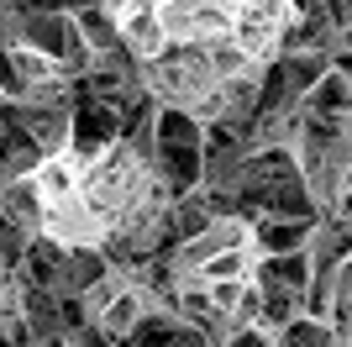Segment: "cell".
Segmentation results:
<instances>
[{
  "mask_svg": "<svg viewBox=\"0 0 352 347\" xmlns=\"http://www.w3.org/2000/svg\"><path fill=\"white\" fill-rule=\"evenodd\" d=\"M32 6H43V0H0V11H32Z\"/></svg>",
  "mask_w": 352,
  "mask_h": 347,
  "instance_id": "cell-10",
  "label": "cell"
},
{
  "mask_svg": "<svg viewBox=\"0 0 352 347\" xmlns=\"http://www.w3.org/2000/svg\"><path fill=\"white\" fill-rule=\"evenodd\" d=\"M300 111H310V116H347V111H352V90H347V79H342L337 69H326L321 79L305 90Z\"/></svg>",
  "mask_w": 352,
  "mask_h": 347,
  "instance_id": "cell-6",
  "label": "cell"
},
{
  "mask_svg": "<svg viewBox=\"0 0 352 347\" xmlns=\"http://www.w3.org/2000/svg\"><path fill=\"white\" fill-rule=\"evenodd\" d=\"M37 231L63 253H105L111 269H142L174 247V195L137 143H69L27 174Z\"/></svg>",
  "mask_w": 352,
  "mask_h": 347,
  "instance_id": "cell-2",
  "label": "cell"
},
{
  "mask_svg": "<svg viewBox=\"0 0 352 347\" xmlns=\"http://www.w3.org/2000/svg\"><path fill=\"white\" fill-rule=\"evenodd\" d=\"M158 105L216 127L236 79L289 48L294 0H100Z\"/></svg>",
  "mask_w": 352,
  "mask_h": 347,
  "instance_id": "cell-1",
  "label": "cell"
},
{
  "mask_svg": "<svg viewBox=\"0 0 352 347\" xmlns=\"http://www.w3.org/2000/svg\"><path fill=\"white\" fill-rule=\"evenodd\" d=\"M63 347H116V337L105 332V326H95V321H79V326H69Z\"/></svg>",
  "mask_w": 352,
  "mask_h": 347,
  "instance_id": "cell-9",
  "label": "cell"
},
{
  "mask_svg": "<svg viewBox=\"0 0 352 347\" xmlns=\"http://www.w3.org/2000/svg\"><path fill=\"white\" fill-rule=\"evenodd\" d=\"M116 347H142V342H132V337H116Z\"/></svg>",
  "mask_w": 352,
  "mask_h": 347,
  "instance_id": "cell-12",
  "label": "cell"
},
{
  "mask_svg": "<svg viewBox=\"0 0 352 347\" xmlns=\"http://www.w3.org/2000/svg\"><path fill=\"white\" fill-rule=\"evenodd\" d=\"M274 347H337V337H331V326H326V321H316V316H294L289 326L274 337Z\"/></svg>",
  "mask_w": 352,
  "mask_h": 347,
  "instance_id": "cell-8",
  "label": "cell"
},
{
  "mask_svg": "<svg viewBox=\"0 0 352 347\" xmlns=\"http://www.w3.org/2000/svg\"><path fill=\"white\" fill-rule=\"evenodd\" d=\"M0 221H11L21 237H43V231H37V195H32V179H6V185H0Z\"/></svg>",
  "mask_w": 352,
  "mask_h": 347,
  "instance_id": "cell-5",
  "label": "cell"
},
{
  "mask_svg": "<svg viewBox=\"0 0 352 347\" xmlns=\"http://www.w3.org/2000/svg\"><path fill=\"white\" fill-rule=\"evenodd\" d=\"M11 127V101H0V132Z\"/></svg>",
  "mask_w": 352,
  "mask_h": 347,
  "instance_id": "cell-11",
  "label": "cell"
},
{
  "mask_svg": "<svg viewBox=\"0 0 352 347\" xmlns=\"http://www.w3.org/2000/svg\"><path fill=\"white\" fill-rule=\"evenodd\" d=\"M316 221H279V216H258L252 221V247L263 258H279V253H300Z\"/></svg>",
  "mask_w": 352,
  "mask_h": 347,
  "instance_id": "cell-4",
  "label": "cell"
},
{
  "mask_svg": "<svg viewBox=\"0 0 352 347\" xmlns=\"http://www.w3.org/2000/svg\"><path fill=\"white\" fill-rule=\"evenodd\" d=\"M0 185H6V169H0Z\"/></svg>",
  "mask_w": 352,
  "mask_h": 347,
  "instance_id": "cell-13",
  "label": "cell"
},
{
  "mask_svg": "<svg viewBox=\"0 0 352 347\" xmlns=\"http://www.w3.org/2000/svg\"><path fill=\"white\" fill-rule=\"evenodd\" d=\"M16 43L32 48V53H43V58H53L69 79H85V69H89V48H85V37H79V27H74V11H58V6H32V11H21Z\"/></svg>",
  "mask_w": 352,
  "mask_h": 347,
  "instance_id": "cell-3",
  "label": "cell"
},
{
  "mask_svg": "<svg viewBox=\"0 0 352 347\" xmlns=\"http://www.w3.org/2000/svg\"><path fill=\"white\" fill-rule=\"evenodd\" d=\"M74 27H79V37H85V48H89V63L121 48L116 27H111V16H105L100 6H79V11H74Z\"/></svg>",
  "mask_w": 352,
  "mask_h": 347,
  "instance_id": "cell-7",
  "label": "cell"
}]
</instances>
